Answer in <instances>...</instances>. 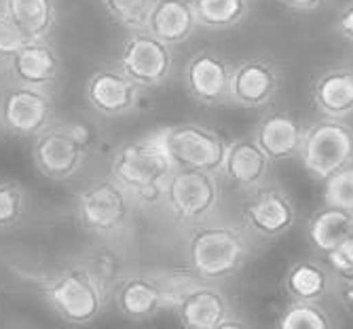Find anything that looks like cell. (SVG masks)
I'll list each match as a JSON object with an SVG mask.
<instances>
[{
	"mask_svg": "<svg viewBox=\"0 0 353 329\" xmlns=\"http://www.w3.org/2000/svg\"><path fill=\"white\" fill-rule=\"evenodd\" d=\"M299 160L305 171L317 180L326 182L339 169L353 164V127L347 118H317L303 131Z\"/></svg>",
	"mask_w": 353,
	"mask_h": 329,
	"instance_id": "6",
	"label": "cell"
},
{
	"mask_svg": "<svg viewBox=\"0 0 353 329\" xmlns=\"http://www.w3.org/2000/svg\"><path fill=\"white\" fill-rule=\"evenodd\" d=\"M106 13L127 30L146 28L154 0H102Z\"/></svg>",
	"mask_w": 353,
	"mask_h": 329,
	"instance_id": "29",
	"label": "cell"
},
{
	"mask_svg": "<svg viewBox=\"0 0 353 329\" xmlns=\"http://www.w3.org/2000/svg\"><path fill=\"white\" fill-rule=\"evenodd\" d=\"M305 127L288 110H269L254 127L252 138L273 162L299 158Z\"/></svg>",
	"mask_w": 353,
	"mask_h": 329,
	"instance_id": "19",
	"label": "cell"
},
{
	"mask_svg": "<svg viewBox=\"0 0 353 329\" xmlns=\"http://www.w3.org/2000/svg\"><path fill=\"white\" fill-rule=\"evenodd\" d=\"M134 199L110 176L83 186L74 199V217L87 235L98 241L123 237L134 220Z\"/></svg>",
	"mask_w": 353,
	"mask_h": 329,
	"instance_id": "4",
	"label": "cell"
},
{
	"mask_svg": "<svg viewBox=\"0 0 353 329\" xmlns=\"http://www.w3.org/2000/svg\"><path fill=\"white\" fill-rule=\"evenodd\" d=\"M30 213V192L15 180H0V233L21 226Z\"/></svg>",
	"mask_w": 353,
	"mask_h": 329,
	"instance_id": "27",
	"label": "cell"
},
{
	"mask_svg": "<svg viewBox=\"0 0 353 329\" xmlns=\"http://www.w3.org/2000/svg\"><path fill=\"white\" fill-rule=\"evenodd\" d=\"M197 21L205 30H229L239 25L248 11L250 0H192Z\"/></svg>",
	"mask_w": 353,
	"mask_h": 329,
	"instance_id": "26",
	"label": "cell"
},
{
	"mask_svg": "<svg viewBox=\"0 0 353 329\" xmlns=\"http://www.w3.org/2000/svg\"><path fill=\"white\" fill-rule=\"evenodd\" d=\"M163 205L180 226H197L212 220L220 207L218 173L176 167L165 188Z\"/></svg>",
	"mask_w": 353,
	"mask_h": 329,
	"instance_id": "7",
	"label": "cell"
},
{
	"mask_svg": "<svg viewBox=\"0 0 353 329\" xmlns=\"http://www.w3.org/2000/svg\"><path fill=\"white\" fill-rule=\"evenodd\" d=\"M299 220L296 203L279 184L267 182L254 190L241 205V222L250 235L263 241H275L290 233Z\"/></svg>",
	"mask_w": 353,
	"mask_h": 329,
	"instance_id": "11",
	"label": "cell"
},
{
	"mask_svg": "<svg viewBox=\"0 0 353 329\" xmlns=\"http://www.w3.org/2000/svg\"><path fill=\"white\" fill-rule=\"evenodd\" d=\"M11 83L55 93L63 78V59L51 39L26 43L5 65Z\"/></svg>",
	"mask_w": 353,
	"mask_h": 329,
	"instance_id": "15",
	"label": "cell"
},
{
	"mask_svg": "<svg viewBox=\"0 0 353 329\" xmlns=\"http://www.w3.org/2000/svg\"><path fill=\"white\" fill-rule=\"evenodd\" d=\"M281 5L299 13H311L324 5V0H281Z\"/></svg>",
	"mask_w": 353,
	"mask_h": 329,
	"instance_id": "35",
	"label": "cell"
},
{
	"mask_svg": "<svg viewBox=\"0 0 353 329\" xmlns=\"http://www.w3.org/2000/svg\"><path fill=\"white\" fill-rule=\"evenodd\" d=\"M110 300L117 312L130 321H146L168 308V295L159 270H130L112 291Z\"/></svg>",
	"mask_w": 353,
	"mask_h": 329,
	"instance_id": "17",
	"label": "cell"
},
{
	"mask_svg": "<svg viewBox=\"0 0 353 329\" xmlns=\"http://www.w3.org/2000/svg\"><path fill=\"white\" fill-rule=\"evenodd\" d=\"M144 89L127 76L119 63L95 68L85 81V100L89 108L104 118L134 114L144 100Z\"/></svg>",
	"mask_w": 353,
	"mask_h": 329,
	"instance_id": "12",
	"label": "cell"
},
{
	"mask_svg": "<svg viewBox=\"0 0 353 329\" xmlns=\"http://www.w3.org/2000/svg\"><path fill=\"white\" fill-rule=\"evenodd\" d=\"M41 291L55 317L72 325L93 323L108 304L106 293L77 259L43 279Z\"/></svg>",
	"mask_w": 353,
	"mask_h": 329,
	"instance_id": "5",
	"label": "cell"
},
{
	"mask_svg": "<svg viewBox=\"0 0 353 329\" xmlns=\"http://www.w3.org/2000/svg\"><path fill=\"white\" fill-rule=\"evenodd\" d=\"M311 100L317 112L330 118H347L353 114V70L330 68L311 85Z\"/></svg>",
	"mask_w": 353,
	"mask_h": 329,
	"instance_id": "21",
	"label": "cell"
},
{
	"mask_svg": "<svg viewBox=\"0 0 353 329\" xmlns=\"http://www.w3.org/2000/svg\"><path fill=\"white\" fill-rule=\"evenodd\" d=\"M30 43V39L21 32V28L3 11L0 7V65L9 63V59L26 45Z\"/></svg>",
	"mask_w": 353,
	"mask_h": 329,
	"instance_id": "31",
	"label": "cell"
},
{
	"mask_svg": "<svg viewBox=\"0 0 353 329\" xmlns=\"http://www.w3.org/2000/svg\"><path fill=\"white\" fill-rule=\"evenodd\" d=\"M328 264L334 273H347L353 270V235L347 237L339 247H334L330 253H326Z\"/></svg>",
	"mask_w": 353,
	"mask_h": 329,
	"instance_id": "32",
	"label": "cell"
},
{
	"mask_svg": "<svg viewBox=\"0 0 353 329\" xmlns=\"http://www.w3.org/2000/svg\"><path fill=\"white\" fill-rule=\"evenodd\" d=\"M119 68L142 89H154L174 72V47L157 39L146 28L130 30L119 51Z\"/></svg>",
	"mask_w": 353,
	"mask_h": 329,
	"instance_id": "10",
	"label": "cell"
},
{
	"mask_svg": "<svg viewBox=\"0 0 353 329\" xmlns=\"http://www.w3.org/2000/svg\"><path fill=\"white\" fill-rule=\"evenodd\" d=\"M283 291L290 300H324L334 287L332 270L319 259H299L283 275Z\"/></svg>",
	"mask_w": 353,
	"mask_h": 329,
	"instance_id": "22",
	"label": "cell"
},
{
	"mask_svg": "<svg viewBox=\"0 0 353 329\" xmlns=\"http://www.w3.org/2000/svg\"><path fill=\"white\" fill-rule=\"evenodd\" d=\"M277 325L281 329H330L334 319L319 302L292 300L281 310Z\"/></svg>",
	"mask_w": 353,
	"mask_h": 329,
	"instance_id": "28",
	"label": "cell"
},
{
	"mask_svg": "<svg viewBox=\"0 0 353 329\" xmlns=\"http://www.w3.org/2000/svg\"><path fill=\"white\" fill-rule=\"evenodd\" d=\"M186 264L205 281L237 275L252 253L250 233L229 222H203L192 226L186 239Z\"/></svg>",
	"mask_w": 353,
	"mask_h": 329,
	"instance_id": "2",
	"label": "cell"
},
{
	"mask_svg": "<svg viewBox=\"0 0 353 329\" xmlns=\"http://www.w3.org/2000/svg\"><path fill=\"white\" fill-rule=\"evenodd\" d=\"M0 134H7V131H5V125H3V114H0Z\"/></svg>",
	"mask_w": 353,
	"mask_h": 329,
	"instance_id": "36",
	"label": "cell"
},
{
	"mask_svg": "<svg viewBox=\"0 0 353 329\" xmlns=\"http://www.w3.org/2000/svg\"><path fill=\"white\" fill-rule=\"evenodd\" d=\"M324 203L353 213V164H347L326 180Z\"/></svg>",
	"mask_w": 353,
	"mask_h": 329,
	"instance_id": "30",
	"label": "cell"
},
{
	"mask_svg": "<svg viewBox=\"0 0 353 329\" xmlns=\"http://www.w3.org/2000/svg\"><path fill=\"white\" fill-rule=\"evenodd\" d=\"M3 11L21 28L30 41L51 39L57 25L55 0H0Z\"/></svg>",
	"mask_w": 353,
	"mask_h": 329,
	"instance_id": "24",
	"label": "cell"
},
{
	"mask_svg": "<svg viewBox=\"0 0 353 329\" xmlns=\"http://www.w3.org/2000/svg\"><path fill=\"white\" fill-rule=\"evenodd\" d=\"M334 28L345 41L353 43V0H349V3H345L341 7L339 15L334 19Z\"/></svg>",
	"mask_w": 353,
	"mask_h": 329,
	"instance_id": "34",
	"label": "cell"
},
{
	"mask_svg": "<svg viewBox=\"0 0 353 329\" xmlns=\"http://www.w3.org/2000/svg\"><path fill=\"white\" fill-rule=\"evenodd\" d=\"M281 87V70L269 57H250L231 74V102L241 108H265Z\"/></svg>",
	"mask_w": 353,
	"mask_h": 329,
	"instance_id": "16",
	"label": "cell"
},
{
	"mask_svg": "<svg viewBox=\"0 0 353 329\" xmlns=\"http://www.w3.org/2000/svg\"><path fill=\"white\" fill-rule=\"evenodd\" d=\"M79 264L89 273V277L100 285V289L106 293V298H112V291L119 287V283L127 277V257L121 249L114 245H108V241H100L91 247H87L79 257Z\"/></svg>",
	"mask_w": 353,
	"mask_h": 329,
	"instance_id": "23",
	"label": "cell"
},
{
	"mask_svg": "<svg viewBox=\"0 0 353 329\" xmlns=\"http://www.w3.org/2000/svg\"><path fill=\"white\" fill-rule=\"evenodd\" d=\"M93 138L85 123L57 118L32 140L30 154L37 171L55 184L79 178L91 158Z\"/></svg>",
	"mask_w": 353,
	"mask_h": 329,
	"instance_id": "3",
	"label": "cell"
},
{
	"mask_svg": "<svg viewBox=\"0 0 353 329\" xmlns=\"http://www.w3.org/2000/svg\"><path fill=\"white\" fill-rule=\"evenodd\" d=\"M307 235L315 251L326 255L334 247H339L347 237L353 235V213L326 205L322 211H317L311 217L307 226Z\"/></svg>",
	"mask_w": 353,
	"mask_h": 329,
	"instance_id": "25",
	"label": "cell"
},
{
	"mask_svg": "<svg viewBox=\"0 0 353 329\" xmlns=\"http://www.w3.org/2000/svg\"><path fill=\"white\" fill-rule=\"evenodd\" d=\"M176 160L168 152L161 131L123 142L110 158V178L134 199L136 207H157L163 203L165 188L176 171Z\"/></svg>",
	"mask_w": 353,
	"mask_h": 329,
	"instance_id": "1",
	"label": "cell"
},
{
	"mask_svg": "<svg viewBox=\"0 0 353 329\" xmlns=\"http://www.w3.org/2000/svg\"><path fill=\"white\" fill-rule=\"evenodd\" d=\"M174 315L188 329H229L245 325L237 319L229 298L214 281L192 285L174 306Z\"/></svg>",
	"mask_w": 353,
	"mask_h": 329,
	"instance_id": "13",
	"label": "cell"
},
{
	"mask_svg": "<svg viewBox=\"0 0 353 329\" xmlns=\"http://www.w3.org/2000/svg\"><path fill=\"white\" fill-rule=\"evenodd\" d=\"M233 68L222 55L201 49L184 63L182 85L195 102L203 106H222L231 102Z\"/></svg>",
	"mask_w": 353,
	"mask_h": 329,
	"instance_id": "14",
	"label": "cell"
},
{
	"mask_svg": "<svg viewBox=\"0 0 353 329\" xmlns=\"http://www.w3.org/2000/svg\"><path fill=\"white\" fill-rule=\"evenodd\" d=\"M0 114L9 136L34 140L57 120V106L53 93L11 83L0 91Z\"/></svg>",
	"mask_w": 353,
	"mask_h": 329,
	"instance_id": "9",
	"label": "cell"
},
{
	"mask_svg": "<svg viewBox=\"0 0 353 329\" xmlns=\"http://www.w3.org/2000/svg\"><path fill=\"white\" fill-rule=\"evenodd\" d=\"M334 289H336V298H339L341 306L345 308V312L353 315V270L336 273Z\"/></svg>",
	"mask_w": 353,
	"mask_h": 329,
	"instance_id": "33",
	"label": "cell"
},
{
	"mask_svg": "<svg viewBox=\"0 0 353 329\" xmlns=\"http://www.w3.org/2000/svg\"><path fill=\"white\" fill-rule=\"evenodd\" d=\"M163 144L178 167H195L222 173L229 142L218 131L201 123H178L159 129Z\"/></svg>",
	"mask_w": 353,
	"mask_h": 329,
	"instance_id": "8",
	"label": "cell"
},
{
	"mask_svg": "<svg viewBox=\"0 0 353 329\" xmlns=\"http://www.w3.org/2000/svg\"><path fill=\"white\" fill-rule=\"evenodd\" d=\"M273 160L265 154V150L256 144L252 136L237 138L229 142L227 156H224L222 178L241 190H254L269 182Z\"/></svg>",
	"mask_w": 353,
	"mask_h": 329,
	"instance_id": "18",
	"label": "cell"
},
{
	"mask_svg": "<svg viewBox=\"0 0 353 329\" xmlns=\"http://www.w3.org/2000/svg\"><path fill=\"white\" fill-rule=\"evenodd\" d=\"M199 28L192 0H154L146 30L157 39L176 47L186 43Z\"/></svg>",
	"mask_w": 353,
	"mask_h": 329,
	"instance_id": "20",
	"label": "cell"
}]
</instances>
